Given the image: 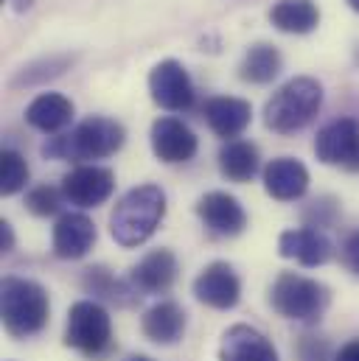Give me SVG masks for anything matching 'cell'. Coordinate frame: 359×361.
Masks as SVG:
<instances>
[{"label": "cell", "instance_id": "obj_1", "mask_svg": "<svg viewBox=\"0 0 359 361\" xmlns=\"http://www.w3.org/2000/svg\"><path fill=\"white\" fill-rule=\"evenodd\" d=\"M166 219V193L160 185H138L126 190L110 213V235L118 247L135 250L146 244Z\"/></svg>", "mask_w": 359, "mask_h": 361}, {"label": "cell", "instance_id": "obj_2", "mask_svg": "<svg viewBox=\"0 0 359 361\" xmlns=\"http://www.w3.org/2000/svg\"><path fill=\"white\" fill-rule=\"evenodd\" d=\"M126 140V129L107 115H93L76 123L68 135L51 137L42 146L45 157L54 160H104L112 157Z\"/></svg>", "mask_w": 359, "mask_h": 361}, {"label": "cell", "instance_id": "obj_3", "mask_svg": "<svg viewBox=\"0 0 359 361\" xmlns=\"http://www.w3.org/2000/svg\"><path fill=\"white\" fill-rule=\"evenodd\" d=\"M0 317L3 328L14 339L37 336L51 317L48 291L28 277H6L0 286Z\"/></svg>", "mask_w": 359, "mask_h": 361}, {"label": "cell", "instance_id": "obj_4", "mask_svg": "<svg viewBox=\"0 0 359 361\" xmlns=\"http://www.w3.org/2000/svg\"><path fill=\"white\" fill-rule=\"evenodd\" d=\"M323 106V85L312 76H295L272 92L264 106V123L278 135H295L309 126Z\"/></svg>", "mask_w": 359, "mask_h": 361}, {"label": "cell", "instance_id": "obj_5", "mask_svg": "<svg viewBox=\"0 0 359 361\" xmlns=\"http://www.w3.org/2000/svg\"><path fill=\"white\" fill-rule=\"evenodd\" d=\"M269 305L283 319L314 325L329 311L331 291L320 280H312V277H303L295 271H281L269 288Z\"/></svg>", "mask_w": 359, "mask_h": 361}, {"label": "cell", "instance_id": "obj_6", "mask_svg": "<svg viewBox=\"0 0 359 361\" xmlns=\"http://www.w3.org/2000/svg\"><path fill=\"white\" fill-rule=\"evenodd\" d=\"M65 345L90 359H98L112 348V319L101 302L79 300L71 305L65 325Z\"/></svg>", "mask_w": 359, "mask_h": 361}, {"label": "cell", "instance_id": "obj_7", "mask_svg": "<svg viewBox=\"0 0 359 361\" xmlns=\"http://www.w3.org/2000/svg\"><path fill=\"white\" fill-rule=\"evenodd\" d=\"M314 154L323 166H340L359 174V123L354 118L326 123L314 137Z\"/></svg>", "mask_w": 359, "mask_h": 361}, {"label": "cell", "instance_id": "obj_8", "mask_svg": "<svg viewBox=\"0 0 359 361\" xmlns=\"http://www.w3.org/2000/svg\"><path fill=\"white\" fill-rule=\"evenodd\" d=\"M149 92L160 109L185 112L194 106V82L177 59H163L149 73Z\"/></svg>", "mask_w": 359, "mask_h": 361}, {"label": "cell", "instance_id": "obj_9", "mask_svg": "<svg viewBox=\"0 0 359 361\" xmlns=\"http://www.w3.org/2000/svg\"><path fill=\"white\" fill-rule=\"evenodd\" d=\"M194 297L216 311H230L242 300V280L236 269L225 261H213L196 274L194 280Z\"/></svg>", "mask_w": 359, "mask_h": 361}, {"label": "cell", "instance_id": "obj_10", "mask_svg": "<svg viewBox=\"0 0 359 361\" xmlns=\"http://www.w3.org/2000/svg\"><path fill=\"white\" fill-rule=\"evenodd\" d=\"M196 216L202 219L205 230L216 238H236L247 227V213L242 202L225 190H211L196 202Z\"/></svg>", "mask_w": 359, "mask_h": 361}, {"label": "cell", "instance_id": "obj_11", "mask_svg": "<svg viewBox=\"0 0 359 361\" xmlns=\"http://www.w3.org/2000/svg\"><path fill=\"white\" fill-rule=\"evenodd\" d=\"M152 152L160 163H169V166H177V163H188L194 160L196 149H199V140L196 135L191 132L188 123H182L180 118H158L152 123Z\"/></svg>", "mask_w": 359, "mask_h": 361}, {"label": "cell", "instance_id": "obj_12", "mask_svg": "<svg viewBox=\"0 0 359 361\" xmlns=\"http://www.w3.org/2000/svg\"><path fill=\"white\" fill-rule=\"evenodd\" d=\"M115 190V174L104 166H76L62 180V193L76 207H98Z\"/></svg>", "mask_w": 359, "mask_h": 361}, {"label": "cell", "instance_id": "obj_13", "mask_svg": "<svg viewBox=\"0 0 359 361\" xmlns=\"http://www.w3.org/2000/svg\"><path fill=\"white\" fill-rule=\"evenodd\" d=\"M278 255L300 267H323L334 258V244L314 227H298V230L281 233Z\"/></svg>", "mask_w": 359, "mask_h": 361}, {"label": "cell", "instance_id": "obj_14", "mask_svg": "<svg viewBox=\"0 0 359 361\" xmlns=\"http://www.w3.org/2000/svg\"><path fill=\"white\" fill-rule=\"evenodd\" d=\"M202 115L216 137L239 140V135L253 121V106H250V101L236 98V95H213L205 101Z\"/></svg>", "mask_w": 359, "mask_h": 361}, {"label": "cell", "instance_id": "obj_15", "mask_svg": "<svg viewBox=\"0 0 359 361\" xmlns=\"http://www.w3.org/2000/svg\"><path fill=\"white\" fill-rule=\"evenodd\" d=\"M177 255L166 247L160 250H152L149 255H143L132 271H129V283H132V291H141V294H163L175 286L177 280Z\"/></svg>", "mask_w": 359, "mask_h": 361}, {"label": "cell", "instance_id": "obj_16", "mask_svg": "<svg viewBox=\"0 0 359 361\" xmlns=\"http://www.w3.org/2000/svg\"><path fill=\"white\" fill-rule=\"evenodd\" d=\"M95 235V224L85 213H62L54 224V255L62 261H79L93 250Z\"/></svg>", "mask_w": 359, "mask_h": 361}, {"label": "cell", "instance_id": "obj_17", "mask_svg": "<svg viewBox=\"0 0 359 361\" xmlns=\"http://www.w3.org/2000/svg\"><path fill=\"white\" fill-rule=\"evenodd\" d=\"M264 190L278 202H295L309 190V171L295 157H275L264 166Z\"/></svg>", "mask_w": 359, "mask_h": 361}, {"label": "cell", "instance_id": "obj_18", "mask_svg": "<svg viewBox=\"0 0 359 361\" xmlns=\"http://www.w3.org/2000/svg\"><path fill=\"white\" fill-rule=\"evenodd\" d=\"M222 361H278V350L267 336L250 325H233L222 336Z\"/></svg>", "mask_w": 359, "mask_h": 361}, {"label": "cell", "instance_id": "obj_19", "mask_svg": "<svg viewBox=\"0 0 359 361\" xmlns=\"http://www.w3.org/2000/svg\"><path fill=\"white\" fill-rule=\"evenodd\" d=\"M73 101L62 92H42L25 109V123L42 135H59L73 121Z\"/></svg>", "mask_w": 359, "mask_h": 361}, {"label": "cell", "instance_id": "obj_20", "mask_svg": "<svg viewBox=\"0 0 359 361\" xmlns=\"http://www.w3.org/2000/svg\"><path fill=\"white\" fill-rule=\"evenodd\" d=\"M141 331L155 345H175V342L182 339V334H185V311L180 308L177 302L163 300V302L152 305L143 314Z\"/></svg>", "mask_w": 359, "mask_h": 361}, {"label": "cell", "instance_id": "obj_21", "mask_svg": "<svg viewBox=\"0 0 359 361\" xmlns=\"http://www.w3.org/2000/svg\"><path fill=\"white\" fill-rule=\"evenodd\" d=\"M269 23L281 34H312L320 25V6L314 0H278L269 8Z\"/></svg>", "mask_w": 359, "mask_h": 361}, {"label": "cell", "instance_id": "obj_22", "mask_svg": "<svg viewBox=\"0 0 359 361\" xmlns=\"http://www.w3.org/2000/svg\"><path fill=\"white\" fill-rule=\"evenodd\" d=\"M261 169V157L256 143L250 140H228L219 149V171L230 182H250Z\"/></svg>", "mask_w": 359, "mask_h": 361}, {"label": "cell", "instance_id": "obj_23", "mask_svg": "<svg viewBox=\"0 0 359 361\" xmlns=\"http://www.w3.org/2000/svg\"><path fill=\"white\" fill-rule=\"evenodd\" d=\"M281 51L269 42H256L245 51L242 65H239V79L247 85H269L281 73Z\"/></svg>", "mask_w": 359, "mask_h": 361}, {"label": "cell", "instance_id": "obj_24", "mask_svg": "<svg viewBox=\"0 0 359 361\" xmlns=\"http://www.w3.org/2000/svg\"><path fill=\"white\" fill-rule=\"evenodd\" d=\"M76 56L71 54H54V56H42L31 65H25L14 79H11V87H34V85H42L48 79H57L62 76L65 71H71Z\"/></svg>", "mask_w": 359, "mask_h": 361}, {"label": "cell", "instance_id": "obj_25", "mask_svg": "<svg viewBox=\"0 0 359 361\" xmlns=\"http://www.w3.org/2000/svg\"><path fill=\"white\" fill-rule=\"evenodd\" d=\"M28 174L31 171H28L25 157L14 149H3V154H0V193L3 196L20 193L28 182Z\"/></svg>", "mask_w": 359, "mask_h": 361}, {"label": "cell", "instance_id": "obj_26", "mask_svg": "<svg viewBox=\"0 0 359 361\" xmlns=\"http://www.w3.org/2000/svg\"><path fill=\"white\" fill-rule=\"evenodd\" d=\"M82 286H85L88 294L101 297V300H110V302H126L124 294H129L126 286L118 283L104 267H90V269H85V274H82Z\"/></svg>", "mask_w": 359, "mask_h": 361}, {"label": "cell", "instance_id": "obj_27", "mask_svg": "<svg viewBox=\"0 0 359 361\" xmlns=\"http://www.w3.org/2000/svg\"><path fill=\"white\" fill-rule=\"evenodd\" d=\"M62 199H65L62 188L57 190L54 185H37V188H31L25 193V207H28V213H34L40 219H48V216L59 213Z\"/></svg>", "mask_w": 359, "mask_h": 361}, {"label": "cell", "instance_id": "obj_28", "mask_svg": "<svg viewBox=\"0 0 359 361\" xmlns=\"http://www.w3.org/2000/svg\"><path fill=\"white\" fill-rule=\"evenodd\" d=\"M306 221H309V227H331L334 221H337V216H340V204H337V199H331V196H320V199H314L309 207H306Z\"/></svg>", "mask_w": 359, "mask_h": 361}, {"label": "cell", "instance_id": "obj_29", "mask_svg": "<svg viewBox=\"0 0 359 361\" xmlns=\"http://www.w3.org/2000/svg\"><path fill=\"white\" fill-rule=\"evenodd\" d=\"M295 356H298V361H334L331 359V345H329V339L312 336V334H306V336L298 339Z\"/></svg>", "mask_w": 359, "mask_h": 361}, {"label": "cell", "instance_id": "obj_30", "mask_svg": "<svg viewBox=\"0 0 359 361\" xmlns=\"http://www.w3.org/2000/svg\"><path fill=\"white\" fill-rule=\"evenodd\" d=\"M340 258H343V267L357 274L359 277V230L351 233L346 241H343V250H340Z\"/></svg>", "mask_w": 359, "mask_h": 361}, {"label": "cell", "instance_id": "obj_31", "mask_svg": "<svg viewBox=\"0 0 359 361\" xmlns=\"http://www.w3.org/2000/svg\"><path fill=\"white\" fill-rule=\"evenodd\" d=\"M334 361H359V336L351 339V342H346L340 348V353L334 356Z\"/></svg>", "mask_w": 359, "mask_h": 361}, {"label": "cell", "instance_id": "obj_32", "mask_svg": "<svg viewBox=\"0 0 359 361\" xmlns=\"http://www.w3.org/2000/svg\"><path fill=\"white\" fill-rule=\"evenodd\" d=\"M0 250L3 252H11L14 250V230L8 221H0Z\"/></svg>", "mask_w": 359, "mask_h": 361}, {"label": "cell", "instance_id": "obj_33", "mask_svg": "<svg viewBox=\"0 0 359 361\" xmlns=\"http://www.w3.org/2000/svg\"><path fill=\"white\" fill-rule=\"evenodd\" d=\"M8 3H11V6H14V8H17V11H28V8H31V3H34V0H8Z\"/></svg>", "mask_w": 359, "mask_h": 361}, {"label": "cell", "instance_id": "obj_34", "mask_svg": "<svg viewBox=\"0 0 359 361\" xmlns=\"http://www.w3.org/2000/svg\"><path fill=\"white\" fill-rule=\"evenodd\" d=\"M346 3H348V6H351V8H354V11L359 14V0H346Z\"/></svg>", "mask_w": 359, "mask_h": 361}, {"label": "cell", "instance_id": "obj_35", "mask_svg": "<svg viewBox=\"0 0 359 361\" xmlns=\"http://www.w3.org/2000/svg\"><path fill=\"white\" fill-rule=\"evenodd\" d=\"M126 361H152L149 356H132V359H126Z\"/></svg>", "mask_w": 359, "mask_h": 361}]
</instances>
